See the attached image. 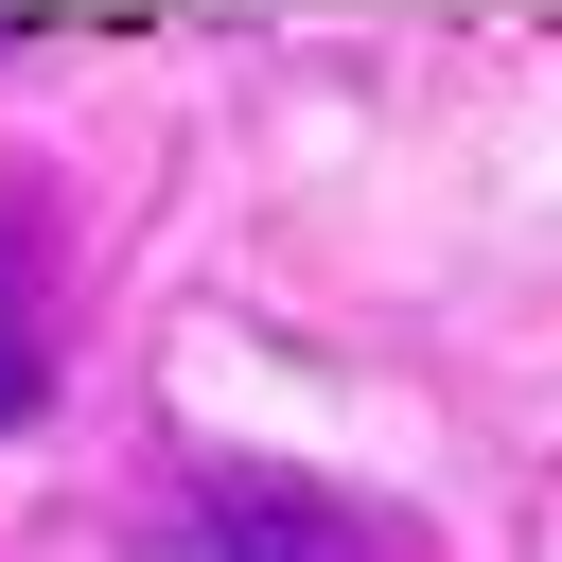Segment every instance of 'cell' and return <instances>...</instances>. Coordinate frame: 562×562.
<instances>
[{"label":"cell","instance_id":"cell-1","mask_svg":"<svg viewBox=\"0 0 562 562\" xmlns=\"http://www.w3.org/2000/svg\"><path fill=\"white\" fill-rule=\"evenodd\" d=\"M193 527H211V562H439L404 509H369V492H334L299 457H211L193 474Z\"/></svg>","mask_w":562,"mask_h":562},{"label":"cell","instance_id":"cell-2","mask_svg":"<svg viewBox=\"0 0 562 562\" xmlns=\"http://www.w3.org/2000/svg\"><path fill=\"white\" fill-rule=\"evenodd\" d=\"M53 404V246H35V193H0V439Z\"/></svg>","mask_w":562,"mask_h":562}]
</instances>
